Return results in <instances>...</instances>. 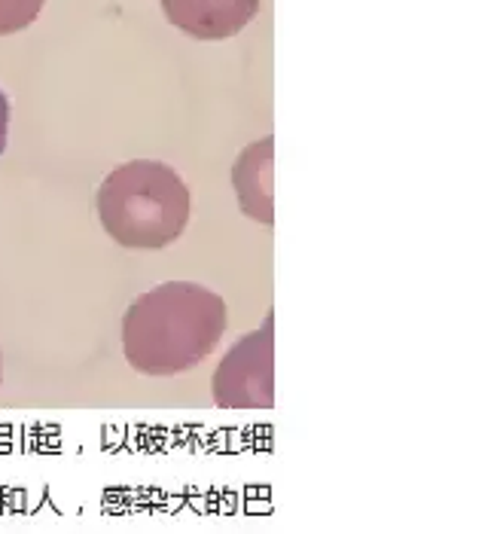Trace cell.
Segmentation results:
<instances>
[{"instance_id":"2","label":"cell","mask_w":503,"mask_h":534,"mask_svg":"<svg viewBox=\"0 0 503 534\" xmlns=\"http://www.w3.org/2000/svg\"><path fill=\"white\" fill-rule=\"evenodd\" d=\"M98 220L119 248L162 251L187 232L189 190L165 162H126L101 180Z\"/></svg>"},{"instance_id":"4","label":"cell","mask_w":503,"mask_h":534,"mask_svg":"<svg viewBox=\"0 0 503 534\" xmlns=\"http://www.w3.org/2000/svg\"><path fill=\"white\" fill-rule=\"evenodd\" d=\"M262 0H162L168 22L196 40H226L253 22Z\"/></svg>"},{"instance_id":"1","label":"cell","mask_w":503,"mask_h":534,"mask_svg":"<svg viewBox=\"0 0 503 534\" xmlns=\"http://www.w3.org/2000/svg\"><path fill=\"white\" fill-rule=\"evenodd\" d=\"M229 312L196 281H165L138 296L122 317V352L140 376H180L220 345Z\"/></svg>"},{"instance_id":"6","label":"cell","mask_w":503,"mask_h":534,"mask_svg":"<svg viewBox=\"0 0 503 534\" xmlns=\"http://www.w3.org/2000/svg\"><path fill=\"white\" fill-rule=\"evenodd\" d=\"M46 0H0V37L25 31L40 16Z\"/></svg>"},{"instance_id":"8","label":"cell","mask_w":503,"mask_h":534,"mask_svg":"<svg viewBox=\"0 0 503 534\" xmlns=\"http://www.w3.org/2000/svg\"><path fill=\"white\" fill-rule=\"evenodd\" d=\"M0 378H4V361H0Z\"/></svg>"},{"instance_id":"3","label":"cell","mask_w":503,"mask_h":534,"mask_svg":"<svg viewBox=\"0 0 503 534\" xmlns=\"http://www.w3.org/2000/svg\"><path fill=\"white\" fill-rule=\"evenodd\" d=\"M214 403L223 409L275 406V317L241 339L214 373Z\"/></svg>"},{"instance_id":"7","label":"cell","mask_w":503,"mask_h":534,"mask_svg":"<svg viewBox=\"0 0 503 534\" xmlns=\"http://www.w3.org/2000/svg\"><path fill=\"white\" fill-rule=\"evenodd\" d=\"M6 138H9V101L0 89V153L6 150Z\"/></svg>"},{"instance_id":"5","label":"cell","mask_w":503,"mask_h":534,"mask_svg":"<svg viewBox=\"0 0 503 534\" xmlns=\"http://www.w3.org/2000/svg\"><path fill=\"white\" fill-rule=\"evenodd\" d=\"M272 138H262L250 143L238 156L232 168V183L238 192V205L250 220L272 226L275 208H272Z\"/></svg>"}]
</instances>
